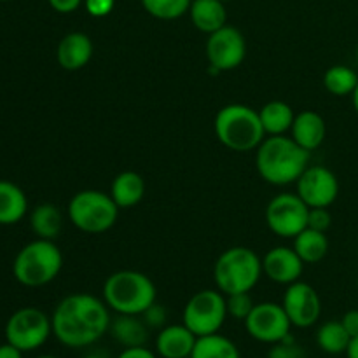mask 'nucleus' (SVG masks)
Masks as SVG:
<instances>
[{
  "label": "nucleus",
  "instance_id": "nucleus-1",
  "mask_svg": "<svg viewBox=\"0 0 358 358\" xmlns=\"http://www.w3.org/2000/svg\"><path fill=\"white\" fill-rule=\"evenodd\" d=\"M110 308L91 294H72L62 299L51 317L52 334L69 348L96 343L110 329Z\"/></svg>",
  "mask_w": 358,
  "mask_h": 358
},
{
  "label": "nucleus",
  "instance_id": "nucleus-2",
  "mask_svg": "<svg viewBox=\"0 0 358 358\" xmlns=\"http://www.w3.org/2000/svg\"><path fill=\"white\" fill-rule=\"evenodd\" d=\"M255 166L268 184L289 185L299 180L310 166V152L292 136L273 135L257 147Z\"/></svg>",
  "mask_w": 358,
  "mask_h": 358
},
{
  "label": "nucleus",
  "instance_id": "nucleus-3",
  "mask_svg": "<svg viewBox=\"0 0 358 358\" xmlns=\"http://www.w3.org/2000/svg\"><path fill=\"white\" fill-rule=\"evenodd\" d=\"M156 285L140 271L112 273L103 283V301L117 315H142L156 303Z\"/></svg>",
  "mask_w": 358,
  "mask_h": 358
},
{
  "label": "nucleus",
  "instance_id": "nucleus-4",
  "mask_svg": "<svg viewBox=\"0 0 358 358\" xmlns=\"http://www.w3.org/2000/svg\"><path fill=\"white\" fill-rule=\"evenodd\" d=\"M213 126L219 142L236 152L257 149L266 135L259 112L241 103H231L220 108Z\"/></svg>",
  "mask_w": 358,
  "mask_h": 358
},
{
  "label": "nucleus",
  "instance_id": "nucleus-5",
  "mask_svg": "<svg viewBox=\"0 0 358 358\" xmlns=\"http://www.w3.org/2000/svg\"><path fill=\"white\" fill-rule=\"evenodd\" d=\"M262 275V261L247 247H231L220 254L213 268L217 289L224 296L250 292Z\"/></svg>",
  "mask_w": 358,
  "mask_h": 358
},
{
  "label": "nucleus",
  "instance_id": "nucleus-6",
  "mask_svg": "<svg viewBox=\"0 0 358 358\" xmlns=\"http://www.w3.org/2000/svg\"><path fill=\"white\" fill-rule=\"evenodd\" d=\"M63 255L52 240H38L24 245L13 264L14 278L24 287H44L59 275Z\"/></svg>",
  "mask_w": 358,
  "mask_h": 358
},
{
  "label": "nucleus",
  "instance_id": "nucleus-7",
  "mask_svg": "<svg viewBox=\"0 0 358 358\" xmlns=\"http://www.w3.org/2000/svg\"><path fill=\"white\" fill-rule=\"evenodd\" d=\"M119 215V206L110 194L103 191H80L70 199L69 219L79 231L101 234L110 229Z\"/></svg>",
  "mask_w": 358,
  "mask_h": 358
},
{
  "label": "nucleus",
  "instance_id": "nucleus-8",
  "mask_svg": "<svg viewBox=\"0 0 358 358\" xmlns=\"http://www.w3.org/2000/svg\"><path fill=\"white\" fill-rule=\"evenodd\" d=\"M226 318L227 303L220 290H199L184 308V325L196 338L217 334Z\"/></svg>",
  "mask_w": 358,
  "mask_h": 358
},
{
  "label": "nucleus",
  "instance_id": "nucleus-9",
  "mask_svg": "<svg viewBox=\"0 0 358 358\" xmlns=\"http://www.w3.org/2000/svg\"><path fill=\"white\" fill-rule=\"evenodd\" d=\"M52 334L51 318L38 308H21L6 324V339L21 352L41 348Z\"/></svg>",
  "mask_w": 358,
  "mask_h": 358
},
{
  "label": "nucleus",
  "instance_id": "nucleus-10",
  "mask_svg": "<svg viewBox=\"0 0 358 358\" xmlns=\"http://www.w3.org/2000/svg\"><path fill=\"white\" fill-rule=\"evenodd\" d=\"M308 215L310 206L292 192L275 196L266 208L268 227L280 238H296L308 227Z\"/></svg>",
  "mask_w": 358,
  "mask_h": 358
},
{
  "label": "nucleus",
  "instance_id": "nucleus-11",
  "mask_svg": "<svg viewBox=\"0 0 358 358\" xmlns=\"http://www.w3.org/2000/svg\"><path fill=\"white\" fill-rule=\"evenodd\" d=\"M289 317L283 306L276 303L255 304L254 310L245 318V329L255 341L275 345L290 334Z\"/></svg>",
  "mask_w": 358,
  "mask_h": 358
},
{
  "label": "nucleus",
  "instance_id": "nucleus-12",
  "mask_svg": "<svg viewBox=\"0 0 358 358\" xmlns=\"http://www.w3.org/2000/svg\"><path fill=\"white\" fill-rule=\"evenodd\" d=\"M247 56V42L243 34L234 27L224 24L217 31L208 35L206 41V58L210 66H215L220 72L234 70L243 63Z\"/></svg>",
  "mask_w": 358,
  "mask_h": 358
},
{
  "label": "nucleus",
  "instance_id": "nucleus-13",
  "mask_svg": "<svg viewBox=\"0 0 358 358\" xmlns=\"http://www.w3.org/2000/svg\"><path fill=\"white\" fill-rule=\"evenodd\" d=\"M296 184L297 194L310 208H329L338 199V177L320 164L308 166Z\"/></svg>",
  "mask_w": 358,
  "mask_h": 358
},
{
  "label": "nucleus",
  "instance_id": "nucleus-14",
  "mask_svg": "<svg viewBox=\"0 0 358 358\" xmlns=\"http://www.w3.org/2000/svg\"><path fill=\"white\" fill-rule=\"evenodd\" d=\"M283 310L294 327L306 329L318 322L322 315V301L317 290L304 282H294L283 294Z\"/></svg>",
  "mask_w": 358,
  "mask_h": 358
},
{
  "label": "nucleus",
  "instance_id": "nucleus-15",
  "mask_svg": "<svg viewBox=\"0 0 358 358\" xmlns=\"http://www.w3.org/2000/svg\"><path fill=\"white\" fill-rule=\"evenodd\" d=\"M304 262L290 247H275L262 259V273L271 282L290 285L303 275Z\"/></svg>",
  "mask_w": 358,
  "mask_h": 358
},
{
  "label": "nucleus",
  "instance_id": "nucleus-16",
  "mask_svg": "<svg viewBox=\"0 0 358 358\" xmlns=\"http://www.w3.org/2000/svg\"><path fill=\"white\" fill-rule=\"evenodd\" d=\"M93 56V42L83 31H72L59 41L56 59L69 72L84 69Z\"/></svg>",
  "mask_w": 358,
  "mask_h": 358
},
{
  "label": "nucleus",
  "instance_id": "nucleus-17",
  "mask_svg": "<svg viewBox=\"0 0 358 358\" xmlns=\"http://www.w3.org/2000/svg\"><path fill=\"white\" fill-rule=\"evenodd\" d=\"M196 336L182 325H166L156 338V352L163 358H191Z\"/></svg>",
  "mask_w": 358,
  "mask_h": 358
},
{
  "label": "nucleus",
  "instance_id": "nucleus-18",
  "mask_svg": "<svg viewBox=\"0 0 358 358\" xmlns=\"http://www.w3.org/2000/svg\"><path fill=\"white\" fill-rule=\"evenodd\" d=\"M290 131H292V138L303 149L311 152L324 143L327 128H325L324 117L318 112L303 110L296 115Z\"/></svg>",
  "mask_w": 358,
  "mask_h": 358
},
{
  "label": "nucleus",
  "instance_id": "nucleus-19",
  "mask_svg": "<svg viewBox=\"0 0 358 358\" xmlns=\"http://www.w3.org/2000/svg\"><path fill=\"white\" fill-rule=\"evenodd\" d=\"M189 14L194 27L208 35L222 28L227 20L222 0H192Z\"/></svg>",
  "mask_w": 358,
  "mask_h": 358
},
{
  "label": "nucleus",
  "instance_id": "nucleus-20",
  "mask_svg": "<svg viewBox=\"0 0 358 358\" xmlns=\"http://www.w3.org/2000/svg\"><path fill=\"white\" fill-rule=\"evenodd\" d=\"M143 194H145V182L136 171H122L112 182L110 196L119 210L136 206L142 201Z\"/></svg>",
  "mask_w": 358,
  "mask_h": 358
},
{
  "label": "nucleus",
  "instance_id": "nucleus-21",
  "mask_svg": "<svg viewBox=\"0 0 358 358\" xmlns=\"http://www.w3.org/2000/svg\"><path fill=\"white\" fill-rule=\"evenodd\" d=\"M28 208L23 189L9 180H0V226H13L24 217Z\"/></svg>",
  "mask_w": 358,
  "mask_h": 358
},
{
  "label": "nucleus",
  "instance_id": "nucleus-22",
  "mask_svg": "<svg viewBox=\"0 0 358 358\" xmlns=\"http://www.w3.org/2000/svg\"><path fill=\"white\" fill-rule=\"evenodd\" d=\"M110 332L124 348L143 346L147 341V325L140 320L138 315H117L110 322Z\"/></svg>",
  "mask_w": 358,
  "mask_h": 358
},
{
  "label": "nucleus",
  "instance_id": "nucleus-23",
  "mask_svg": "<svg viewBox=\"0 0 358 358\" xmlns=\"http://www.w3.org/2000/svg\"><path fill=\"white\" fill-rule=\"evenodd\" d=\"M259 117H261L262 128L268 135H285L287 131H290L292 128V122L296 119L292 107L285 101H269L264 107L259 110Z\"/></svg>",
  "mask_w": 358,
  "mask_h": 358
},
{
  "label": "nucleus",
  "instance_id": "nucleus-24",
  "mask_svg": "<svg viewBox=\"0 0 358 358\" xmlns=\"http://www.w3.org/2000/svg\"><path fill=\"white\" fill-rule=\"evenodd\" d=\"M294 250L303 259L304 264H317L327 255L329 240L322 231L306 227L294 238Z\"/></svg>",
  "mask_w": 358,
  "mask_h": 358
},
{
  "label": "nucleus",
  "instance_id": "nucleus-25",
  "mask_svg": "<svg viewBox=\"0 0 358 358\" xmlns=\"http://www.w3.org/2000/svg\"><path fill=\"white\" fill-rule=\"evenodd\" d=\"M31 231L42 240H55L63 226V215L52 203H42L30 215Z\"/></svg>",
  "mask_w": 358,
  "mask_h": 358
},
{
  "label": "nucleus",
  "instance_id": "nucleus-26",
  "mask_svg": "<svg viewBox=\"0 0 358 358\" xmlns=\"http://www.w3.org/2000/svg\"><path fill=\"white\" fill-rule=\"evenodd\" d=\"M191 358H241L240 350L226 336L217 334L201 336L196 339Z\"/></svg>",
  "mask_w": 358,
  "mask_h": 358
},
{
  "label": "nucleus",
  "instance_id": "nucleus-27",
  "mask_svg": "<svg viewBox=\"0 0 358 358\" xmlns=\"http://www.w3.org/2000/svg\"><path fill=\"white\" fill-rule=\"evenodd\" d=\"M350 341H352V336L346 332L341 320L325 322V324L320 325V329L317 331V345L320 346L325 353H329V355L346 353Z\"/></svg>",
  "mask_w": 358,
  "mask_h": 358
},
{
  "label": "nucleus",
  "instance_id": "nucleus-28",
  "mask_svg": "<svg viewBox=\"0 0 358 358\" xmlns=\"http://www.w3.org/2000/svg\"><path fill=\"white\" fill-rule=\"evenodd\" d=\"M358 84V76L353 69L346 65H334L325 72L324 86L334 96L353 94Z\"/></svg>",
  "mask_w": 358,
  "mask_h": 358
},
{
  "label": "nucleus",
  "instance_id": "nucleus-29",
  "mask_svg": "<svg viewBox=\"0 0 358 358\" xmlns=\"http://www.w3.org/2000/svg\"><path fill=\"white\" fill-rule=\"evenodd\" d=\"M192 0H142V6L147 13L157 20H177L189 13Z\"/></svg>",
  "mask_w": 358,
  "mask_h": 358
},
{
  "label": "nucleus",
  "instance_id": "nucleus-30",
  "mask_svg": "<svg viewBox=\"0 0 358 358\" xmlns=\"http://www.w3.org/2000/svg\"><path fill=\"white\" fill-rule=\"evenodd\" d=\"M227 315H231L236 320H243L250 315V311L254 310V301H252L250 292H240L233 294V296H227Z\"/></svg>",
  "mask_w": 358,
  "mask_h": 358
},
{
  "label": "nucleus",
  "instance_id": "nucleus-31",
  "mask_svg": "<svg viewBox=\"0 0 358 358\" xmlns=\"http://www.w3.org/2000/svg\"><path fill=\"white\" fill-rule=\"evenodd\" d=\"M269 358H304V352L296 341H294L292 336H287L285 339H282L280 343H275L269 352Z\"/></svg>",
  "mask_w": 358,
  "mask_h": 358
},
{
  "label": "nucleus",
  "instance_id": "nucleus-32",
  "mask_svg": "<svg viewBox=\"0 0 358 358\" xmlns=\"http://www.w3.org/2000/svg\"><path fill=\"white\" fill-rule=\"evenodd\" d=\"M142 317H143V322H145L147 327L159 329V331L163 327H166L168 313H166V310L161 306V304H157V303L150 304V306L143 311Z\"/></svg>",
  "mask_w": 358,
  "mask_h": 358
},
{
  "label": "nucleus",
  "instance_id": "nucleus-33",
  "mask_svg": "<svg viewBox=\"0 0 358 358\" xmlns=\"http://www.w3.org/2000/svg\"><path fill=\"white\" fill-rule=\"evenodd\" d=\"M332 217L327 208H310V215H308V227L315 231H325L331 227Z\"/></svg>",
  "mask_w": 358,
  "mask_h": 358
},
{
  "label": "nucleus",
  "instance_id": "nucleus-34",
  "mask_svg": "<svg viewBox=\"0 0 358 358\" xmlns=\"http://www.w3.org/2000/svg\"><path fill=\"white\" fill-rule=\"evenodd\" d=\"M84 6L93 17H105L114 9V0H84Z\"/></svg>",
  "mask_w": 358,
  "mask_h": 358
},
{
  "label": "nucleus",
  "instance_id": "nucleus-35",
  "mask_svg": "<svg viewBox=\"0 0 358 358\" xmlns=\"http://www.w3.org/2000/svg\"><path fill=\"white\" fill-rule=\"evenodd\" d=\"M49 6L59 14H70L80 7L84 0H48Z\"/></svg>",
  "mask_w": 358,
  "mask_h": 358
},
{
  "label": "nucleus",
  "instance_id": "nucleus-36",
  "mask_svg": "<svg viewBox=\"0 0 358 358\" xmlns=\"http://www.w3.org/2000/svg\"><path fill=\"white\" fill-rule=\"evenodd\" d=\"M341 324L345 325L346 332H348L352 338L358 336V310H350L348 313H345V317L341 318Z\"/></svg>",
  "mask_w": 358,
  "mask_h": 358
},
{
  "label": "nucleus",
  "instance_id": "nucleus-37",
  "mask_svg": "<svg viewBox=\"0 0 358 358\" xmlns=\"http://www.w3.org/2000/svg\"><path fill=\"white\" fill-rule=\"evenodd\" d=\"M117 358H157L145 346H133V348H124Z\"/></svg>",
  "mask_w": 358,
  "mask_h": 358
},
{
  "label": "nucleus",
  "instance_id": "nucleus-38",
  "mask_svg": "<svg viewBox=\"0 0 358 358\" xmlns=\"http://www.w3.org/2000/svg\"><path fill=\"white\" fill-rule=\"evenodd\" d=\"M0 358H23V352L10 343L0 345Z\"/></svg>",
  "mask_w": 358,
  "mask_h": 358
},
{
  "label": "nucleus",
  "instance_id": "nucleus-39",
  "mask_svg": "<svg viewBox=\"0 0 358 358\" xmlns=\"http://www.w3.org/2000/svg\"><path fill=\"white\" fill-rule=\"evenodd\" d=\"M346 357L358 358V336L357 338H352V341H350L348 350H346Z\"/></svg>",
  "mask_w": 358,
  "mask_h": 358
},
{
  "label": "nucleus",
  "instance_id": "nucleus-40",
  "mask_svg": "<svg viewBox=\"0 0 358 358\" xmlns=\"http://www.w3.org/2000/svg\"><path fill=\"white\" fill-rule=\"evenodd\" d=\"M352 100H353V108H355V112L358 114V84H357L355 91H353V94H352Z\"/></svg>",
  "mask_w": 358,
  "mask_h": 358
},
{
  "label": "nucleus",
  "instance_id": "nucleus-41",
  "mask_svg": "<svg viewBox=\"0 0 358 358\" xmlns=\"http://www.w3.org/2000/svg\"><path fill=\"white\" fill-rule=\"evenodd\" d=\"M84 358H103V357L98 355V353H91V355H86Z\"/></svg>",
  "mask_w": 358,
  "mask_h": 358
},
{
  "label": "nucleus",
  "instance_id": "nucleus-42",
  "mask_svg": "<svg viewBox=\"0 0 358 358\" xmlns=\"http://www.w3.org/2000/svg\"><path fill=\"white\" fill-rule=\"evenodd\" d=\"M37 358H56V357H49V355H44V357H37Z\"/></svg>",
  "mask_w": 358,
  "mask_h": 358
},
{
  "label": "nucleus",
  "instance_id": "nucleus-43",
  "mask_svg": "<svg viewBox=\"0 0 358 358\" xmlns=\"http://www.w3.org/2000/svg\"><path fill=\"white\" fill-rule=\"evenodd\" d=\"M357 62H358V45H357Z\"/></svg>",
  "mask_w": 358,
  "mask_h": 358
},
{
  "label": "nucleus",
  "instance_id": "nucleus-44",
  "mask_svg": "<svg viewBox=\"0 0 358 358\" xmlns=\"http://www.w3.org/2000/svg\"><path fill=\"white\" fill-rule=\"evenodd\" d=\"M0 2H9V0H0Z\"/></svg>",
  "mask_w": 358,
  "mask_h": 358
},
{
  "label": "nucleus",
  "instance_id": "nucleus-45",
  "mask_svg": "<svg viewBox=\"0 0 358 358\" xmlns=\"http://www.w3.org/2000/svg\"><path fill=\"white\" fill-rule=\"evenodd\" d=\"M357 287H358V280H357Z\"/></svg>",
  "mask_w": 358,
  "mask_h": 358
},
{
  "label": "nucleus",
  "instance_id": "nucleus-46",
  "mask_svg": "<svg viewBox=\"0 0 358 358\" xmlns=\"http://www.w3.org/2000/svg\"><path fill=\"white\" fill-rule=\"evenodd\" d=\"M222 2H224V0H222Z\"/></svg>",
  "mask_w": 358,
  "mask_h": 358
}]
</instances>
